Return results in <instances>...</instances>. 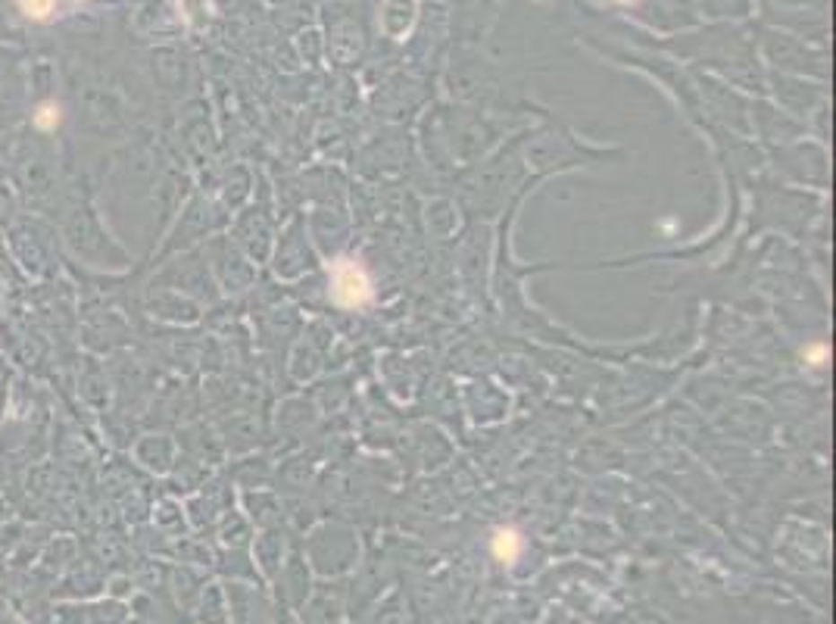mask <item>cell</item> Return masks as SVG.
I'll use <instances>...</instances> for the list:
<instances>
[{"instance_id": "6da1fadb", "label": "cell", "mask_w": 836, "mask_h": 624, "mask_svg": "<svg viewBox=\"0 0 836 624\" xmlns=\"http://www.w3.org/2000/svg\"><path fill=\"white\" fill-rule=\"evenodd\" d=\"M328 297L341 310H362L375 300V281L359 259L341 256L328 268Z\"/></svg>"}, {"instance_id": "7a4b0ae2", "label": "cell", "mask_w": 836, "mask_h": 624, "mask_svg": "<svg viewBox=\"0 0 836 624\" xmlns=\"http://www.w3.org/2000/svg\"><path fill=\"white\" fill-rule=\"evenodd\" d=\"M490 549H493V556L502 565H512L521 556V549H525V537H521L515 528H500L493 534V543H490Z\"/></svg>"}, {"instance_id": "3957f363", "label": "cell", "mask_w": 836, "mask_h": 624, "mask_svg": "<svg viewBox=\"0 0 836 624\" xmlns=\"http://www.w3.org/2000/svg\"><path fill=\"white\" fill-rule=\"evenodd\" d=\"M31 122H35L38 131H57V125L63 122V113L57 103H41V107L31 113Z\"/></svg>"}, {"instance_id": "277c9868", "label": "cell", "mask_w": 836, "mask_h": 624, "mask_svg": "<svg viewBox=\"0 0 836 624\" xmlns=\"http://www.w3.org/2000/svg\"><path fill=\"white\" fill-rule=\"evenodd\" d=\"M16 4L29 19H48L54 13L57 0H16Z\"/></svg>"}, {"instance_id": "5b68a950", "label": "cell", "mask_w": 836, "mask_h": 624, "mask_svg": "<svg viewBox=\"0 0 836 624\" xmlns=\"http://www.w3.org/2000/svg\"><path fill=\"white\" fill-rule=\"evenodd\" d=\"M806 359H808V365L821 369V365L831 363V350H827V344H812V347H806Z\"/></svg>"}, {"instance_id": "8992f818", "label": "cell", "mask_w": 836, "mask_h": 624, "mask_svg": "<svg viewBox=\"0 0 836 624\" xmlns=\"http://www.w3.org/2000/svg\"><path fill=\"white\" fill-rule=\"evenodd\" d=\"M622 4H633V0H622Z\"/></svg>"}]
</instances>
